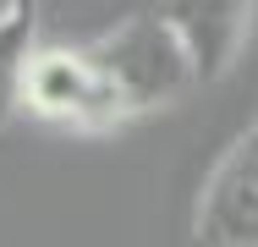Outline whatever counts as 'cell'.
Returning <instances> with one entry per match:
<instances>
[{
	"instance_id": "obj_1",
	"label": "cell",
	"mask_w": 258,
	"mask_h": 247,
	"mask_svg": "<svg viewBox=\"0 0 258 247\" xmlns=\"http://www.w3.org/2000/svg\"><path fill=\"white\" fill-rule=\"evenodd\" d=\"M88 55H94L99 77L110 83V94H115V104H121L126 121L143 115V110H159V104H176L198 83L181 39L159 22L154 11L121 17L110 33H99L88 44Z\"/></svg>"
},
{
	"instance_id": "obj_6",
	"label": "cell",
	"mask_w": 258,
	"mask_h": 247,
	"mask_svg": "<svg viewBox=\"0 0 258 247\" xmlns=\"http://www.w3.org/2000/svg\"><path fill=\"white\" fill-rule=\"evenodd\" d=\"M28 6H33V0H0V28H6V22H17Z\"/></svg>"
},
{
	"instance_id": "obj_2",
	"label": "cell",
	"mask_w": 258,
	"mask_h": 247,
	"mask_svg": "<svg viewBox=\"0 0 258 247\" xmlns=\"http://www.w3.org/2000/svg\"><path fill=\"white\" fill-rule=\"evenodd\" d=\"M22 110L50 121V127H72V132H110L121 127V104L99 77L88 44H39L28 83H22Z\"/></svg>"
},
{
	"instance_id": "obj_3",
	"label": "cell",
	"mask_w": 258,
	"mask_h": 247,
	"mask_svg": "<svg viewBox=\"0 0 258 247\" xmlns=\"http://www.w3.org/2000/svg\"><path fill=\"white\" fill-rule=\"evenodd\" d=\"M192 247H258V115L204 176L192 209Z\"/></svg>"
},
{
	"instance_id": "obj_4",
	"label": "cell",
	"mask_w": 258,
	"mask_h": 247,
	"mask_svg": "<svg viewBox=\"0 0 258 247\" xmlns=\"http://www.w3.org/2000/svg\"><path fill=\"white\" fill-rule=\"evenodd\" d=\"M253 11L258 0H154V17L181 39L198 83H220L236 72L253 39Z\"/></svg>"
},
{
	"instance_id": "obj_5",
	"label": "cell",
	"mask_w": 258,
	"mask_h": 247,
	"mask_svg": "<svg viewBox=\"0 0 258 247\" xmlns=\"http://www.w3.org/2000/svg\"><path fill=\"white\" fill-rule=\"evenodd\" d=\"M33 49H39V17L28 6L17 22L0 28V127H11L17 110H22V83H28Z\"/></svg>"
}]
</instances>
